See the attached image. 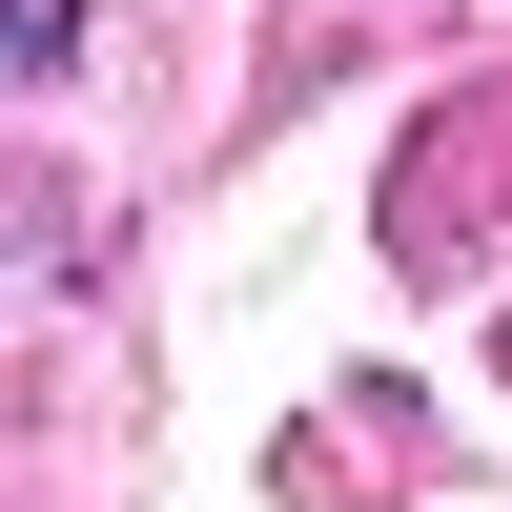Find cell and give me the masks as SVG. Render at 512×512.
Returning a JSON list of instances; mask_svg holds the SVG:
<instances>
[{
  "label": "cell",
  "mask_w": 512,
  "mask_h": 512,
  "mask_svg": "<svg viewBox=\"0 0 512 512\" xmlns=\"http://www.w3.org/2000/svg\"><path fill=\"white\" fill-rule=\"evenodd\" d=\"M0 62H62V0H0Z\"/></svg>",
  "instance_id": "cell-1"
}]
</instances>
